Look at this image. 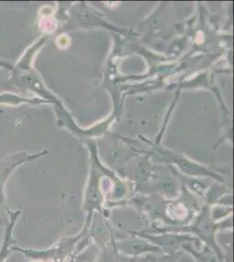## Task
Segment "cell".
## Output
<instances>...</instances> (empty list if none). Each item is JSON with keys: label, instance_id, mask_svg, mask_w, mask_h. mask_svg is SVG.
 <instances>
[{"label": "cell", "instance_id": "1", "mask_svg": "<svg viewBox=\"0 0 234 262\" xmlns=\"http://www.w3.org/2000/svg\"><path fill=\"white\" fill-rule=\"evenodd\" d=\"M31 159H33V157L27 156L23 152H18L6 157L0 162V198L3 196L4 185L10 174L21 164Z\"/></svg>", "mask_w": 234, "mask_h": 262}, {"label": "cell", "instance_id": "2", "mask_svg": "<svg viewBox=\"0 0 234 262\" xmlns=\"http://www.w3.org/2000/svg\"><path fill=\"white\" fill-rule=\"evenodd\" d=\"M20 211H8V214L10 215V222L6 228V234L4 238L3 244L0 249V262H5L7 257L9 256L10 252L12 250V245L15 244L16 242L12 238V230L14 227L15 223L18 220Z\"/></svg>", "mask_w": 234, "mask_h": 262}, {"label": "cell", "instance_id": "3", "mask_svg": "<svg viewBox=\"0 0 234 262\" xmlns=\"http://www.w3.org/2000/svg\"><path fill=\"white\" fill-rule=\"evenodd\" d=\"M33 103L34 100L25 98L23 96H18L11 93H5L0 95V104L20 105L24 103Z\"/></svg>", "mask_w": 234, "mask_h": 262}]
</instances>
